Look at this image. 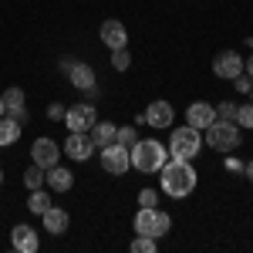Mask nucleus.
I'll return each instance as SVG.
<instances>
[{"instance_id":"obj_34","label":"nucleus","mask_w":253,"mask_h":253,"mask_svg":"<svg viewBox=\"0 0 253 253\" xmlns=\"http://www.w3.org/2000/svg\"><path fill=\"white\" fill-rule=\"evenodd\" d=\"M250 95H253V91H250Z\"/></svg>"},{"instance_id":"obj_33","label":"nucleus","mask_w":253,"mask_h":253,"mask_svg":"<svg viewBox=\"0 0 253 253\" xmlns=\"http://www.w3.org/2000/svg\"><path fill=\"white\" fill-rule=\"evenodd\" d=\"M0 182H3V172H0Z\"/></svg>"},{"instance_id":"obj_11","label":"nucleus","mask_w":253,"mask_h":253,"mask_svg":"<svg viewBox=\"0 0 253 253\" xmlns=\"http://www.w3.org/2000/svg\"><path fill=\"white\" fill-rule=\"evenodd\" d=\"M101 44H105L108 51H118V47H125V44H128L125 24H122V20H105V24H101Z\"/></svg>"},{"instance_id":"obj_28","label":"nucleus","mask_w":253,"mask_h":253,"mask_svg":"<svg viewBox=\"0 0 253 253\" xmlns=\"http://www.w3.org/2000/svg\"><path fill=\"white\" fill-rule=\"evenodd\" d=\"M156 203H159L156 189H142V193H138V206H156Z\"/></svg>"},{"instance_id":"obj_5","label":"nucleus","mask_w":253,"mask_h":253,"mask_svg":"<svg viewBox=\"0 0 253 253\" xmlns=\"http://www.w3.org/2000/svg\"><path fill=\"white\" fill-rule=\"evenodd\" d=\"M206 145H213L216 152H233L236 145H240V125L236 122H213L210 128H206Z\"/></svg>"},{"instance_id":"obj_19","label":"nucleus","mask_w":253,"mask_h":253,"mask_svg":"<svg viewBox=\"0 0 253 253\" xmlns=\"http://www.w3.org/2000/svg\"><path fill=\"white\" fill-rule=\"evenodd\" d=\"M88 135H91V142H95V149H105V145L115 142V125H112V122H95Z\"/></svg>"},{"instance_id":"obj_23","label":"nucleus","mask_w":253,"mask_h":253,"mask_svg":"<svg viewBox=\"0 0 253 253\" xmlns=\"http://www.w3.org/2000/svg\"><path fill=\"white\" fill-rule=\"evenodd\" d=\"M115 142H118V145H128V149H132V145L138 142L135 125H122V128H115Z\"/></svg>"},{"instance_id":"obj_31","label":"nucleus","mask_w":253,"mask_h":253,"mask_svg":"<svg viewBox=\"0 0 253 253\" xmlns=\"http://www.w3.org/2000/svg\"><path fill=\"white\" fill-rule=\"evenodd\" d=\"M247 179H250V182H253V159H250V162H247Z\"/></svg>"},{"instance_id":"obj_22","label":"nucleus","mask_w":253,"mask_h":253,"mask_svg":"<svg viewBox=\"0 0 253 253\" xmlns=\"http://www.w3.org/2000/svg\"><path fill=\"white\" fill-rule=\"evenodd\" d=\"M44 182H47V172H44V166H38V162H34V166L24 172V186H27V189H41Z\"/></svg>"},{"instance_id":"obj_25","label":"nucleus","mask_w":253,"mask_h":253,"mask_svg":"<svg viewBox=\"0 0 253 253\" xmlns=\"http://www.w3.org/2000/svg\"><path fill=\"white\" fill-rule=\"evenodd\" d=\"M132 253H156V240L138 233L135 240H132Z\"/></svg>"},{"instance_id":"obj_29","label":"nucleus","mask_w":253,"mask_h":253,"mask_svg":"<svg viewBox=\"0 0 253 253\" xmlns=\"http://www.w3.org/2000/svg\"><path fill=\"white\" fill-rule=\"evenodd\" d=\"M64 112H68V108H64V105H58V101H54V105H51V108H47V118H51V122H64Z\"/></svg>"},{"instance_id":"obj_12","label":"nucleus","mask_w":253,"mask_h":253,"mask_svg":"<svg viewBox=\"0 0 253 253\" xmlns=\"http://www.w3.org/2000/svg\"><path fill=\"white\" fill-rule=\"evenodd\" d=\"M186 118H189L193 128L203 132V128H210V125L216 122V108H213V105H206V101H193V105L186 108Z\"/></svg>"},{"instance_id":"obj_20","label":"nucleus","mask_w":253,"mask_h":253,"mask_svg":"<svg viewBox=\"0 0 253 253\" xmlns=\"http://www.w3.org/2000/svg\"><path fill=\"white\" fill-rule=\"evenodd\" d=\"M20 138V122L10 115H0V145H14Z\"/></svg>"},{"instance_id":"obj_24","label":"nucleus","mask_w":253,"mask_h":253,"mask_svg":"<svg viewBox=\"0 0 253 253\" xmlns=\"http://www.w3.org/2000/svg\"><path fill=\"white\" fill-rule=\"evenodd\" d=\"M236 125H243V128H253V101L250 105H236Z\"/></svg>"},{"instance_id":"obj_21","label":"nucleus","mask_w":253,"mask_h":253,"mask_svg":"<svg viewBox=\"0 0 253 253\" xmlns=\"http://www.w3.org/2000/svg\"><path fill=\"white\" fill-rule=\"evenodd\" d=\"M27 206H31V213L44 216V210H51L54 203H51V196L44 193V189H31V199H27Z\"/></svg>"},{"instance_id":"obj_3","label":"nucleus","mask_w":253,"mask_h":253,"mask_svg":"<svg viewBox=\"0 0 253 253\" xmlns=\"http://www.w3.org/2000/svg\"><path fill=\"white\" fill-rule=\"evenodd\" d=\"M199 152H203V138H199V128H193V125H182V128H175L172 138H169V156H172V159H182V162H193Z\"/></svg>"},{"instance_id":"obj_7","label":"nucleus","mask_w":253,"mask_h":253,"mask_svg":"<svg viewBox=\"0 0 253 253\" xmlns=\"http://www.w3.org/2000/svg\"><path fill=\"white\" fill-rule=\"evenodd\" d=\"M98 122V112L91 101H81V105H71L68 112H64V125L71 128V132H91V125Z\"/></svg>"},{"instance_id":"obj_27","label":"nucleus","mask_w":253,"mask_h":253,"mask_svg":"<svg viewBox=\"0 0 253 253\" xmlns=\"http://www.w3.org/2000/svg\"><path fill=\"white\" fill-rule=\"evenodd\" d=\"M216 118H223V122H233V118H236V105H233V101H223V105H216Z\"/></svg>"},{"instance_id":"obj_8","label":"nucleus","mask_w":253,"mask_h":253,"mask_svg":"<svg viewBox=\"0 0 253 253\" xmlns=\"http://www.w3.org/2000/svg\"><path fill=\"white\" fill-rule=\"evenodd\" d=\"M31 159L38 166H44V169H51V166H58V159H61V145L54 138H38L31 145Z\"/></svg>"},{"instance_id":"obj_15","label":"nucleus","mask_w":253,"mask_h":253,"mask_svg":"<svg viewBox=\"0 0 253 253\" xmlns=\"http://www.w3.org/2000/svg\"><path fill=\"white\" fill-rule=\"evenodd\" d=\"M68 78H71L75 88L88 91V88H95V68H91V64H84V61H75V64H71V71H68Z\"/></svg>"},{"instance_id":"obj_32","label":"nucleus","mask_w":253,"mask_h":253,"mask_svg":"<svg viewBox=\"0 0 253 253\" xmlns=\"http://www.w3.org/2000/svg\"><path fill=\"white\" fill-rule=\"evenodd\" d=\"M0 115H7V112H3V95H0Z\"/></svg>"},{"instance_id":"obj_2","label":"nucleus","mask_w":253,"mask_h":253,"mask_svg":"<svg viewBox=\"0 0 253 253\" xmlns=\"http://www.w3.org/2000/svg\"><path fill=\"white\" fill-rule=\"evenodd\" d=\"M128 156L138 172H159L169 162V149L156 138H145V142H135V149H128Z\"/></svg>"},{"instance_id":"obj_4","label":"nucleus","mask_w":253,"mask_h":253,"mask_svg":"<svg viewBox=\"0 0 253 253\" xmlns=\"http://www.w3.org/2000/svg\"><path fill=\"white\" fill-rule=\"evenodd\" d=\"M169 226H172V219L162 213V210H156V206H142L138 216H135V233L152 236V240L166 236V233H169Z\"/></svg>"},{"instance_id":"obj_13","label":"nucleus","mask_w":253,"mask_h":253,"mask_svg":"<svg viewBox=\"0 0 253 253\" xmlns=\"http://www.w3.org/2000/svg\"><path fill=\"white\" fill-rule=\"evenodd\" d=\"M10 243H14V250H17V253H34L41 247L38 233H34L27 223H20V226H14V230H10Z\"/></svg>"},{"instance_id":"obj_17","label":"nucleus","mask_w":253,"mask_h":253,"mask_svg":"<svg viewBox=\"0 0 253 253\" xmlns=\"http://www.w3.org/2000/svg\"><path fill=\"white\" fill-rule=\"evenodd\" d=\"M3 112L10 118H17V122L27 115V108H24V91H20V88H7V91H3Z\"/></svg>"},{"instance_id":"obj_9","label":"nucleus","mask_w":253,"mask_h":253,"mask_svg":"<svg viewBox=\"0 0 253 253\" xmlns=\"http://www.w3.org/2000/svg\"><path fill=\"white\" fill-rule=\"evenodd\" d=\"M213 71H216V78H230L233 81L236 75H243V58H240L236 51H223V54H216Z\"/></svg>"},{"instance_id":"obj_10","label":"nucleus","mask_w":253,"mask_h":253,"mask_svg":"<svg viewBox=\"0 0 253 253\" xmlns=\"http://www.w3.org/2000/svg\"><path fill=\"white\" fill-rule=\"evenodd\" d=\"M64 152L71 159H78V162H84V159H91V152H95V142H91L88 132H71V138L64 142Z\"/></svg>"},{"instance_id":"obj_1","label":"nucleus","mask_w":253,"mask_h":253,"mask_svg":"<svg viewBox=\"0 0 253 253\" xmlns=\"http://www.w3.org/2000/svg\"><path fill=\"white\" fill-rule=\"evenodd\" d=\"M162 193L172 196V199H186V196L196 189V169L193 162H182V159H172V162H166L162 169Z\"/></svg>"},{"instance_id":"obj_26","label":"nucleus","mask_w":253,"mask_h":253,"mask_svg":"<svg viewBox=\"0 0 253 253\" xmlns=\"http://www.w3.org/2000/svg\"><path fill=\"white\" fill-rule=\"evenodd\" d=\"M128 64H132V58H128V51H125V47L112 51V68H115V71H128Z\"/></svg>"},{"instance_id":"obj_18","label":"nucleus","mask_w":253,"mask_h":253,"mask_svg":"<svg viewBox=\"0 0 253 253\" xmlns=\"http://www.w3.org/2000/svg\"><path fill=\"white\" fill-rule=\"evenodd\" d=\"M44 226H47V233H51V236H61L64 230H68V213L58 210V206L44 210Z\"/></svg>"},{"instance_id":"obj_30","label":"nucleus","mask_w":253,"mask_h":253,"mask_svg":"<svg viewBox=\"0 0 253 253\" xmlns=\"http://www.w3.org/2000/svg\"><path fill=\"white\" fill-rule=\"evenodd\" d=\"M243 71H247V75L253 78V54H250V61H243Z\"/></svg>"},{"instance_id":"obj_16","label":"nucleus","mask_w":253,"mask_h":253,"mask_svg":"<svg viewBox=\"0 0 253 253\" xmlns=\"http://www.w3.org/2000/svg\"><path fill=\"white\" fill-rule=\"evenodd\" d=\"M47 186H51L54 193H68V189L75 186V172L64 169V166H51V169H47Z\"/></svg>"},{"instance_id":"obj_14","label":"nucleus","mask_w":253,"mask_h":253,"mask_svg":"<svg viewBox=\"0 0 253 253\" xmlns=\"http://www.w3.org/2000/svg\"><path fill=\"white\" fill-rule=\"evenodd\" d=\"M145 122H149V125H152V128H169V125H172V105H169V101H152V105H149V108H145Z\"/></svg>"},{"instance_id":"obj_6","label":"nucleus","mask_w":253,"mask_h":253,"mask_svg":"<svg viewBox=\"0 0 253 253\" xmlns=\"http://www.w3.org/2000/svg\"><path fill=\"white\" fill-rule=\"evenodd\" d=\"M128 166H132L128 145H118V142H112V145H105V149H101V169H105L108 175L128 172Z\"/></svg>"}]
</instances>
